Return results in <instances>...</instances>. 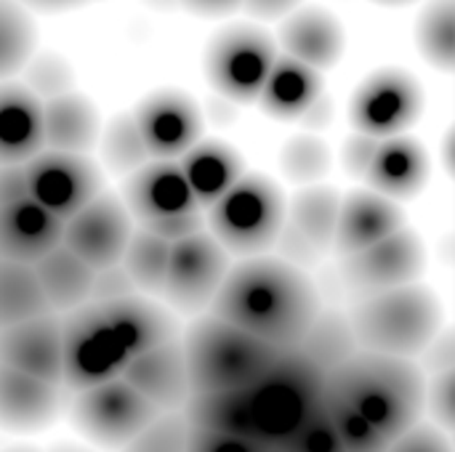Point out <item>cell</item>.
<instances>
[{
  "instance_id": "obj_5",
  "label": "cell",
  "mask_w": 455,
  "mask_h": 452,
  "mask_svg": "<svg viewBox=\"0 0 455 452\" xmlns=\"http://www.w3.org/2000/svg\"><path fill=\"white\" fill-rule=\"evenodd\" d=\"M243 392L259 437L280 448L320 405L325 373L299 349H283L280 357Z\"/></svg>"
},
{
  "instance_id": "obj_49",
  "label": "cell",
  "mask_w": 455,
  "mask_h": 452,
  "mask_svg": "<svg viewBox=\"0 0 455 452\" xmlns=\"http://www.w3.org/2000/svg\"><path fill=\"white\" fill-rule=\"evenodd\" d=\"M304 0H243V8L261 21H277L285 19L288 13H293L296 8H301Z\"/></svg>"
},
{
  "instance_id": "obj_58",
  "label": "cell",
  "mask_w": 455,
  "mask_h": 452,
  "mask_svg": "<svg viewBox=\"0 0 455 452\" xmlns=\"http://www.w3.org/2000/svg\"><path fill=\"white\" fill-rule=\"evenodd\" d=\"M272 452H283V450H280V448H272Z\"/></svg>"
},
{
  "instance_id": "obj_33",
  "label": "cell",
  "mask_w": 455,
  "mask_h": 452,
  "mask_svg": "<svg viewBox=\"0 0 455 452\" xmlns=\"http://www.w3.org/2000/svg\"><path fill=\"white\" fill-rule=\"evenodd\" d=\"M45 312L51 309L32 264L0 258V330Z\"/></svg>"
},
{
  "instance_id": "obj_22",
  "label": "cell",
  "mask_w": 455,
  "mask_h": 452,
  "mask_svg": "<svg viewBox=\"0 0 455 452\" xmlns=\"http://www.w3.org/2000/svg\"><path fill=\"white\" fill-rule=\"evenodd\" d=\"M99 306H101V314L107 317L115 338L128 352V357L144 354L160 344L181 338L179 317L168 306L147 298L144 293L123 296V298H115V301H107Z\"/></svg>"
},
{
  "instance_id": "obj_23",
  "label": "cell",
  "mask_w": 455,
  "mask_h": 452,
  "mask_svg": "<svg viewBox=\"0 0 455 452\" xmlns=\"http://www.w3.org/2000/svg\"><path fill=\"white\" fill-rule=\"evenodd\" d=\"M400 226H405V216L392 200H387L371 189L349 192L347 197H341V205H339L333 250L341 258L355 256V253L381 242Z\"/></svg>"
},
{
  "instance_id": "obj_52",
  "label": "cell",
  "mask_w": 455,
  "mask_h": 452,
  "mask_svg": "<svg viewBox=\"0 0 455 452\" xmlns=\"http://www.w3.org/2000/svg\"><path fill=\"white\" fill-rule=\"evenodd\" d=\"M24 8H35V11H45V13H59V11H69L77 8L88 0H19Z\"/></svg>"
},
{
  "instance_id": "obj_48",
  "label": "cell",
  "mask_w": 455,
  "mask_h": 452,
  "mask_svg": "<svg viewBox=\"0 0 455 452\" xmlns=\"http://www.w3.org/2000/svg\"><path fill=\"white\" fill-rule=\"evenodd\" d=\"M451 370H455V338L451 328H443L421 354V373L440 376Z\"/></svg>"
},
{
  "instance_id": "obj_12",
  "label": "cell",
  "mask_w": 455,
  "mask_h": 452,
  "mask_svg": "<svg viewBox=\"0 0 455 452\" xmlns=\"http://www.w3.org/2000/svg\"><path fill=\"white\" fill-rule=\"evenodd\" d=\"M424 109V91L419 80L397 67L368 75L349 101V120L357 133L373 139L403 136Z\"/></svg>"
},
{
  "instance_id": "obj_47",
  "label": "cell",
  "mask_w": 455,
  "mask_h": 452,
  "mask_svg": "<svg viewBox=\"0 0 455 452\" xmlns=\"http://www.w3.org/2000/svg\"><path fill=\"white\" fill-rule=\"evenodd\" d=\"M379 141L381 139H373V136H365V133H352L344 141V147H341V165H344V170L352 178H365V173H368V168L373 163Z\"/></svg>"
},
{
  "instance_id": "obj_20",
  "label": "cell",
  "mask_w": 455,
  "mask_h": 452,
  "mask_svg": "<svg viewBox=\"0 0 455 452\" xmlns=\"http://www.w3.org/2000/svg\"><path fill=\"white\" fill-rule=\"evenodd\" d=\"M120 378L131 384L160 413L181 410L184 400L192 392L181 338L131 357Z\"/></svg>"
},
{
  "instance_id": "obj_53",
  "label": "cell",
  "mask_w": 455,
  "mask_h": 452,
  "mask_svg": "<svg viewBox=\"0 0 455 452\" xmlns=\"http://www.w3.org/2000/svg\"><path fill=\"white\" fill-rule=\"evenodd\" d=\"M48 452H91L85 448H77V445H53Z\"/></svg>"
},
{
  "instance_id": "obj_32",
  "label": "cell",
  "mask_w": 455,
  "mask_h": 452,
  "mask_svg": "<svg viewBox=\"0 0 455 452\" xmlns=\"http://www.w3.org/2000/svg\"><path fill=\"white\" fill-rule=\"evenodd\" d=\"M296 349L328 376L331 370L344 365L360 346L349 314L339 309H320Z\"/></svg>"
},
{
  "instance_id": "obj_6",
  "label": "cell",
  "mask_w": 455,
  "mask_h": 452,
  "mask_svg": "<svg viewBox=\"0 0 455 452\" xmlns=\"http://www.w3.org/2000/svg\"><path fill=\"white\" fill-rule=\"evenodd\" d=\"M288 200L269 176L243 173L227 194L208 208L211 237L229 256H264L275 248Z\"/></svg>"
},
{
  "instance_id": "obj_18",
  "label": "cell",
  "mask_w": 455,
  "mask_h": 452,
  "mask_svg": "<svg viewBox=\"0 0 455 452\" xmlns=\"http://www.w3.org/2000/svg\"><path fill=\"white\" fill-rule=\"evenodd\" d=\"M0 362L61 386V317L56 312L0 330Z\"/></svg>"
},
{
  "instance_id": "obj_39",
  "label": "cell",
  "mask_w": 455,
  "mask_h": 452,
  "mask_svg": "<svg viewBox=\"0 0 455 452\" xmlns=\"http://www.w3.org/2000/svg\"><path fill=\"white\" fill-rule=\"evenodd\" d=\"M280 168L283 176L293 184H320L323 176H328L331 170V149L323 139L312 133L293 136L280 152Z\"/></svg>"
},
{
  "instance_id": "obj_50",
  "label": "cell",
  "mask_w": 455,
  "mask_h": 452,
  "mask_svg": "<svg viewBox=\"0 0 455 452\" xmlns=\"http://www.w3.org/2000/svg\"><path fill=\"white\" fill-rule=\"evenodd\" d=\"M331 120H333V101H331V96H325V93H320V96L315 99V104L299 117V123H301L307 131H323V128L331 125Z\"/></svg>"
},
{
  "instance_id": "obj_14",
  "label": "cell",
  "mask_w": 455,
  "mask_h": 452,
  "mask_svg": "<svg viewBox=\"0 0 455 452\" xmlns=\"http://www.w3.org/2000/svg\"><path fill=\"white\" fill-rule=\"evenodd\" d=\"M424 266H427V250L421 237L411 226H400L381 242L355 256H347L341 264V277L355 296L365 298L373 293L419 282Z\"/></svg>"
},
{
  "instance_id": "obj_13",
  "label": "cell",
  "mask_w": 455,
  "mask_h": 452,
  "mask_svg": "<svg viewBox=\"0 0 455 452\" xmlns=\"http://www.w3.org/2000/svg\"><path fill=\"white\" fill-rule=\"evenodd\" d=\"M21 168L32 200L59 221L72 218L83 205L104 192V173L88 155L43 149Z\"/></svg>"
},
{
  "instance_id": "obj_55",
  "label": "cell",
  "mask_w": 455,
  "mask_h": 452,
  "mask_svg": "<svg viewBox=\"0 0 455 452\" xmlns=\"http://www.w3.org/2000/svg\"><path fill=\"white\" fill-rule=\"evenodd\" d=\"M149 3H155V5H173L176 0H149Z\"/></svg>"
},
{
  "instance_id": "obj_10",
  "label": "cell",
  "mask_w": 455,
  "mask_h": 452,
  "mask_svg": "<svg viewBox=\"0 0 455 452\" xmlns=\"http://www.w3.org/2000/svg\"><path fill=\"white\" fill-rule=\"evenodd\" d=\"M67 413L80 437L101 450L117 452L160 416V410L123 378L75 392Z\"/></svg>"
},
{
  "instance_id": "obj_28",
  "label": "cell",
  "mask_w": 455,
  "mask_h": 452,
  "mask_svg": "<svg viewBox=\"0 0 455 452\" xmlns=\"http://www.w3.org/2000/svg\"><path fill=\"white\" fill-rule=\"evenodd\" d=\"M320 93H323V75L317 69L285 53H277L256 104L261 107L264 115L283 123H293L315 104Z\"/></svg>"
},
{
  "instance_id": "obj_21",
  "label": "cell",
  "mask_w": 455,
  "mask_h": 452,
  "mask_svg": "<svg viewBox=\"0 0 455 452\" xmlns=\"http://www.w3.org/2000/svg\"><path fill=\"white\" fill-rule=\"evenodd\" d=\"M61 413V386L0 362V432L37 434Z\"/></svg>"
},
{
  "instance_id": "obj_1",
  "label": "cell",
  "mask_w": 455,
  "mask_h": 452,
  "mask_svg": "<svg viewBox=\"0 0 455 452\" xmlns=\"http://www.w3.org/2000/svg\"><path fill=\"white\" fill-rule=\"evenodd\" d=\"M320 309V293L307 272L269 256L229 266L211 304L213 317L277 349H296Z\"/></svg>"
},
{
  "instance_id": "obj_40",
  "label": "cell",
  "mask_w": 455,
  "mask_h": 452,
  "mask_svg": "<svg viewBox=\"0 0 455 452\" xmlns=\"http://www.w3.org/2000/svg\"><path fill=\"white\" fill-rule=\"evenodd\" d=\"M21 72H24V85L40 101H48L53 96L75 91L72 88L75 85V72H72V67L59 53H51V51L35 53Z\"/></svg>"
},
{
  "instance_id": "obj_2",
  "label": "cell",
  "mask_w": 455,
  "mask_h": 452,
  "mask_svg": "<svg viewBox=\"0 0 455 452\" xmlns=\"http://www.w3.org/2000/svg\"><path fill=\"white\" fill-rule=\"evenodd\" d=\"M427 376L413 360L357 349L325 376V389L352 405L389 442L424 416Z\"/></svg>"
},
{
  "instance_id": "obj_3",
  "label": "cell",
  "mask_w": 455,
  "mask_h": 452,
  "mask_svg": "<svg viewBox=\"0 0 455 452\" xmlns=\"http://www.w3.org/2000/svg\"><path fill=\"white\" fill-rule=\"evenodd\" d=\"M349 322L360 349L419 360L445 328V309L432 288L411 282L360 298L349 312Z\"/></svg>"
},
{
  "instance_id": "obj_15",
  "label": "cell",
  "mask_w": 455,
  "mask_h": 452,
  "mask_svg": "<svg viewBox=\"0 0 455 452\" xmlns=\"http://www.w3.org/2000/svg\"><path fill=\"white\" fill-rule=\"evenodd\" d=\"M131 234L133 218L125 202L112 192H101L72 218L64 221L61 245L69 248L93 272H99L112 264H120Z\"/></svg>"
},
{
  "instance_id": "obj_30",
  "label": "cell",
  "mask_w": 455,
  "mask_h": 452,
  "mask_svg": "<svg viewBox=\"0 0 455 452\" xmlns=\"http://www.w3.org/2000/svg\"><path fill=\"white\" fill-rule=\"evenodd\" d=\"M32 269L51 312L64 314L83 304H91L96 272L85 261H80L69 248L56 245L40 261H35Z\"/></svg>"
},
{
  "instance_id": "obj_8",
  "label": "cell",
  "mask_w": 455,
  "mask_h": 452,
  "mask_svg": "<svg viewBox=\"0 0 455 452\" xmlns=\"http://www.w3.org/2000/svg\"><path fill=\"white\" fill-rule=\"evenodd\" d=\"M61 317V389L83 392L123 376L128 352L115 338L99 304H83Z\"/></svg>"
},
{
  "instance_id": "obj_11",
  "label": "cell",
  "mask_w": 455,
  "mask_h": 452,
  "mask_svg": "<svg viewBox=\"0 0 455 452\" xmlns=\"http://www.w3.org/2000/svg\"><path fill=\"white\" fill-rule=\"evenodd\" d=\"M229 266V253L208 232L176 240L171 242L168 272L160 296H165L173 312L200 317V312L211 309Z\"/></svg>"
},
{
  "instance_id": "obj_29",
  "label": "cell",
  "mask_w": 455,
  "mask_h": 452,
  "mask_svg": "<svg viewBox=\"0 0 455 452\" xmlns=\"http://www.w3.org/2000/svg\"><path fill=\"white\" fill-rule=\"evenodd\" d=\"M179 165L200 210H208L245 173L243 157L219 139H200L179 157Z\"/></svg>"
},
{
  "instance_id": "obj_35",
  "label": "cell",
  "mask_w": 455,
  "mask_h": 452,
  "mask_svg": "<svg viewBox=\"0 0 455 452\" xmlns=\"http://www.w3.org/2000/svg\"><path fill=\"white\" fill-rule=\"evenodd\" d=\"M37 48V27L19 0H0V83L19 75Z\"/></svg>"
},
{
  "instance_id": "obj_57",
  "label": "cell",
  "mask_w": 455,
  "mask_h": 452,
  "mask_svg": "<svg viewBox=\"0 0 455 452\" xmlns=\"http://www.w3.org/2000/svg\"><path fill=\"white\" fill-rule=\"evenodd\" d=\"M432 3H453V0H432Z\"/></svg>"
},
{
  "instance_id": "obj_4",
  "label": "cell",
  "mask_w": 455,
  "mask_h": 452,
  "mask_svg": "<svg viewBox=\"0 0 455 452\" xmlns=\"http://www.w3.org/2000/svg\"><path fill=\"white\" fill-rule=\"evenodd\" d=\"M192 392H237L248 389L283 349L213 317H197L181 333Z\"/></svg>"
},
{
  "instance_id": "obj_26",
  "label": "cell",
  "mask_w": 455,
  "mask_h": 452,
  "mask_svg": "<svg viewBox=\"0 0 455 452\" xmlns=\"http://www.w3.org/2000/svg\"><path fill=\"white\" fill-rule=\"evenodd\" d=\"M43 141V101L24 83H0V168L24 165Z\"/></svg>"
},
{
  "instance_id": "obj_27",
  "label": "cell",
  "mask_w": 455,
  "mask_h": 452,
  "mask_svg": "<svg viewBox=\"0 0 455 452\" xmlns=\"http://www.w3.org/2000/svg\"><path fill=\"white\" fill-rule=\"evenodd\" d=\"M101 136V115L96 104L77 93L67 91L43 101V141L45 149L88 155Z\"/></svg>"
},
{
  "instance_id": "obj_51",
  "label": "cell",
  "mask_w": 455,
  "mask_h": 452,
  "mask_svg": "<svg viewBox=\"0 0 455 452\" xmlns=\"http://www.w3.org/2000/svg\"><path fill=\"white\" fill-rule=\"evenodd\" d=\"M179 5H184L187 11L197 13V16H227L237 8H243V0H176Z\"/></svg>"
},
{
  "instance_id": "obj_56",
  "label": "cell",
  "mask_w": 455,
  "mask_h": 452,
  "mask_svg": "<svg viewBox=\"0 0 455 452\" xmlns=\"http://www.w3.org/2000/svg\"><path fill=\"white\" fill-rule=\"evenodd\" d=\"M5 452H37V450H32V448H11V450H5Z\"/></svg>"
},
{
  "instance_id": "obj_37",
  "label": "cell",
  "mask_w": 455,
  "mask_h": 452,
  "mask_svg": "<svg viewBox=\"0 0 455 452\" xmlns=\"http://www.w3.org/2000/svg\"><path fill=\"white\" fill-rule=\"evenodd\" d=\"M416 40L424 59L451 75L455 67V5L453 3H432L421 11L416 21Z\"/></svg>"
},
{
  "instance_id": "obj_41",
  "label": "cell",
  "mask_w": 455,
  "mask_h": 452,
  "mask_svg": "<svg viewBox=\"0 0 455 452\" xmlns=\"http://www.w3.org/2000/svg\"><path fill=\"white\" fill-rule=\"evenodd\" d=\"M187 434L189 426L179 410L160 413L120 452H187Z\"/></svg>"
},
{
  "instance_id": "obj_42",
  "label": "cell",
  "mask_w": 455,
  "mask_h": 452,
  "mask_svg": "<svg viewBox=\"0 0 455 452\" xmlns=\"http://www.w3.org/2000/svg\"><path fill=\"white\" fill-rule=\"evenodd\" d=\"M283 452H344L325 410H323V400L320 405L304 418V424L280 445Z\"/></svg>"
},
{
  "instance_id": "obj_25",
  "label": "cell",
  "mask_w": 455,
  "mask_h": 452,
  "mask_svg": "<svg viewBox=\"0 0 455 452\" xmlns=\"http://www.w3.org/2000/svg\"><path fill=\"white\" fill-rule=\"evenodd\" d=\"M363 181L368 184L371 192L392 202L411 200L429 181V155L416 139L408 136L381 139Z\"/></svg>"
},
{
  "instance_id": "obj_38",
  "label": "cell",
  "mask_w": 455,
  "mask_h": 452,
  "mask_svg": "<svg viewBox=\"0 0 455 452\" xmlns=\"http://www.w3.org/2000/svg\"><path fill=\"white\" fill-rule=\"evenodd\" d=\"M323 410L341 442L344 452H387L389 440L381 437L352 405H347L341 397L323 392Z\"/></svg>"
},
{
  "instance_id": "obj_45",
  "label": "cell",
  "mask_w": 455,
  "mask_h": 452,
  "mask_svg": "<svg viewBox=\"0 0 455 452\" xmlns=\"http://www.w3.org/2000/svg\"><path fill=\"white\" fill-rule=\"evenodd\" d=\"M272 448L277 445H267L251 437L203 432V429H189L187 434V452H272Z\"/></svg>"
},
{
  "instance_id": "obj_36",
  "label": "cell",
  "mask_w": 455,
  "mask_h": 452,
  "mask_svg": "<svg viewBox=\"0 0 455 452\" xmlns=\"http://www.w3.org/2000/svg\"><path fill=\"white\" fill-rule=\"evenodd\" d=\"M99 147L104 165L117 176H131L152 160L131 112H120L107 125H101Z\"/></svg>"
},
{
  "instance_id": "obj_9",
  "label": "cell",
  "mask_w": 455,
  "mask_h": 452,
  "mask_svg": "<svg viewBox=\"0 0 455 452\" xmlns=\"http://www.w3.org/2000/svg\"><path fill=\"white\" fill-rule=\"evenodd\" d=\"M277 45L269 32L253 24H235L213 35L205 48V75L213 91L237 104H256Z\"/></svg>"
},
{
  "instance_id": "obj_44",
  "label": "cell",
  "mask_w": 455,
  "mask_h": 452,
  "mask_svg": "<svg viewBox=\"0 0 455 452\" xmlns=\"http://www.w3.org/2000/svg\"><path fill=\"white\" fill-rule=\"evenodd\" d=\"M387 452H453V440L435 424H413L408 432L395 437Z\"/></svg>"
},
{
  "instance_id": "obj_46",
  "label": "cell",
  "mask_w": 455,
  "mask_h": 452,
  "mask_svg": "<svg viewBox=\"0 0 455 452\" xmlns=\"http://www.w3.org/2000/svg\"><path fill=\"white\" fill-rule=\"evenodd\" d=\"M139 293L133 280L128 277V272L123 269V264H112L107 269H99L93 274V290H91V301L93 304H107L123 296H133Z\"/></svg>"
},
{
  "instance_id": "obj_43",
  "label": "cell",
  "mask_w": 455,
  "mask_h": 452,
  "mask_svg": "<svg viewBox=\"0 0 455 452\" xmlns=\"http://www.w3.org/2000/svg\"><path fill=\"white\" fill-rule=\"evenodd\" d=\"M424 410L432 416V424L443 432H453L455 424V370L429 376L424 386Z\"/></svg>"
},
{
  "instance_id": "obj_31",
  "label": "cell",
  "mask_w": 455,
  "mask_h": 452,
  "mask_svg": "<svg viewBox=\"0 0 455 452\" xmlns=\"http://www.w3.org/2000/svg\"><path fill=\"white\" fill-rule=\"evenodd\" d=\"M179 413L184 416L189 429L261 440L243 389H237V392H189V397L184 400Z\"/></svg>"
},
{
  "instance_id": "obj_17",
  "label": "cell",
  "mask_w": 455,
  "mask_h": 452,
  "mask_svg": "<svg viewBox=\"0 0 455 452\" xmlns=\"http://www.w3.org/2000/svg\"><path fill=\"white\" fill-rule=\"evenodd\" d=\"M131 115L152 160H179L203 139V112L184 91H152Z\"/></svg>"
},
{
  "instance_id": "obj_34",
  "label": "cell",
  "mask_w": 455,
  "mask_h": 452,
  "mask_svg": "<svg viewBox=\"0 0 455 452\" xmlns=\"http://www.w3.org/2000/svg\"><path fill=\"white\" fill-rule=\"evenodd\" d=\"M168 256H171V242L139 226V229H133L120 264L128 272V277L133 280L139 293L160 296L165 272H168Z\"/></svg>"
},
{
  "instance_id": "obj_7",
  "label": "cell",
  "mask_w": 455,
  "mask_h": 452,
  "mask_svg": "<svg viewBox=\"0 0 455 452\" xmlns=\"http://www.w3.org/2000/svg\"><path fill=\"white\" fill-rule=\"evenodd\" d=\"M141 229L176 242L203 232V210L184 178L179 160H149L131 176H125L123 197Z\"/></svg>"
},
{
  "instance_id": "obj_16",
  "label": "cell",
  "mask_w": 455,
  "mask_h": 452,
  "mask_svg": "<svg viewBox=\"0 0 455 452\" xmlns=\"http://www.w3.org/2000/svg\"><path fill=\"white\" fill-rule=\"evenodd\" d=\"M341 194L328 184H309L296 192L285 208V221L275 245L285 261L299 269L320 261L333 248Z\"/></svg>"
},
{
  "instance_id": "obj_19",
  "label": "cell",
  "mask_w": 455,
  "mask_h": 452,
  "mask_svg": "<svg viewBox=\"0 0 455 452\" xmlns=\"http://www.w3.org/2000/svg\"><path fill=\"white\" fill-rule=\"evenodd\" d=\"M64 221L51 216L32 194L0 200V258L35 264L61 245Z\"/></svg>"
},
{
  "instance_id": "obj_54",
  "label": "cell",
  "mask_w": 455,
  "mask_h": 452,
  "mask_svg": "<svg viewBox=\"0 0 455 452\" xmlns=\"http://www.w3.org/2000/svg\"><path fill=\"white\" fill-rule=\"evenodd\" d=\"M376 3H381V5H408L413 0H376Z\"/></svg>"
},
{
  "instance_id": "obj_24",
  "label": "cell",
  "mask_w": 455,
  "mask_h": 452,
  "mask_svg": "<svg viewBox=\"0 0 455 452\" xmlns=\"http://www.w3.org/2000/svg\"><path fill=\"white\" fill-rule=\"evenodd\" d=\"M277 37L285 56L317 72L336 67L347 45L339 19L320 5H307L288 13L277 29Z\"/></svg>"
}]
</instances>
